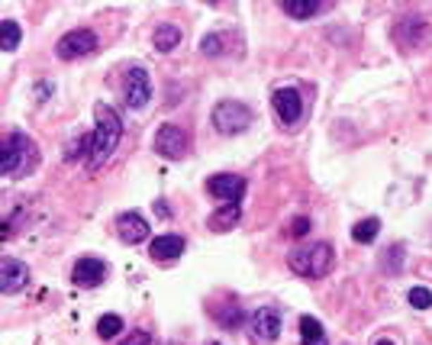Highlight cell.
Instances as JSON below:
<instances>
[{
    "label": "cell",
    "mask_w": 432,
    "mask_h": 345,
    "mask_svg": "<svg viewBox=\"0 0 432 345\" xmlns=\"http://www.w3.org/2000/svg\"><path fill=\"white\" fill-rule=\"evenodd\" d=\"M94 116H97V130H94V136H91V168H97V165H104V161L113 155V149L120 146L123 123H120V116H116V110H110L106 104H97V107H94Z\"/></svg>",
    "instance_id": "cell-1"
},
{
    "label": "cell",
    "mask_w": 432,
    "mask_h": 345,
    "mask_svg": "<svg viewBox=\"0 0 432 345\" xmlns=\"http://www.w3.org/2000/svg\"><path fill=\"white\" fill-rule=\"evenodd\" d=\"M39 165V149L32 139H26L23 132H10L0 152V171L7 177H26L30 171H36Z\"/></svg>",
    "instance_id": "cell-2"
},
{
    "label": "cell",
    "mask_w": 432,
    "mask_h": 345,
    "mask_svg": "<svg viewBox=\"0 0 432 345\" xmlns=\"http://www.w3.org/2000/svg\"><path fill=\"white\" fill-rule=\"evenodd\" d=\"M333 261H335L333 246H326V242H313V246L297 249V252L290 255V268H294L300 277H323V275L333 271Z\"/></svg>",
    "instance_id": "cell-3"
},
{
    "label": "cell",
    "mask_w": 432,
    "mask_h": 345,
    "mask_svg": "<svg viewBox=\"0 0 432 345\" xmlns=\"http://www.w3.org/2000/svg\"><path fill=\"white\" fill-rule=\"evenodd\" d=\"M213 126L223 136H235V132H245L252 126V110L239 100H223L213 110Z\"/></svg>",
    "instance_id": "cell-4"
},
{
    "label": "cell",
    "mask_w": 432,
    "mask_h": 345,
    "mask_svg": "<svg viewBox=\"0 0 432 345\" xmlns=\"http://www.w3.org/2000/svg\"><path fill=\"white\" fill-rule=\"evenodd\" d=\"M187 149H190V136L175 123H165L159 130V136H155V152H159L161 158L178 161L187 155Z\"/></svg>",
    "instance_id": "cell-5"
},
{
    "label": "cell",
    "mask_w": 432,
    "mask_h": 345,
    "mask_svg": "<svg viewBox=\"0 0 432 345\" xmlns=\"http://www.w3.org/2000/svg\"><path fill=\"white\" fill-rule=\"evenodd\" d=\"M123 97H126L129 110H145L149 107V100H152V77H149V71L145 68H129Z\"/></svg>",
    "instance_id": "cell-6"
},
{
    "label": "cell",
    "mask_w": 432,
    "mask_h": 345,
    "mask_svg": "<svg viewBox=\"0 0 432 345\" xmlns=\"http://www.w3.org/2000/svg\"><path fill=\"white\" fill-rule=\"evenodd\" d=\"M97 49V36L91 30H71L58 39V46H55V55L71 62V58H81V55H91Z\"/></svg>",
    "instance_id": "cell-7"
},
{
    "label": "cell",
    "mask_w": 432,
    "mask_h": 345,
    "mask_svg": "<svg viewBox=\"0 0 432 345\" xmlns=\"http://www.w3.org/2000/svg\"><path fill=\"white\" fill-rule=\"evenodd\" d=\"M271 107H274V116H278L284 126H294L304 113V97L297 87H278L271 94Z\"/></svg>",
    "instance_id": "cell-8"
},
{
    "label": "cell",
    "mask_w": 432,
    "mask_h": 345,
    "mask_svg": "<svg viewBox=\"0 0 432 345\" xmlns=\"http://www.w3.org/2000/svg\"><path fill=\"white\" fill-rule=\"evenodd\" d=\"M206 191L213 194V197L226 200V203H239L245 194V177L239 175H213L210 181H206Z\"/></svg>",
    "instance_id": "cell-9"
},
{
    "label": "cell",
    "mask_w": 432,
    "mask_h": 345,
    "mask_svg": "<svg viewBox=\"0 0 432 345\" xmlns=\"http://www.w3.org/2000/svg\"><path fill=\"white\" fill-rule=\"evenodd\" d=\"M249 332L255 342H274L280 336V316L274 310H255L249 320Z\"/></svg>",
    "instance_id": "cell-10"
},
{
    "label": "cell",
    "mask_w": 432,
    "mask_h": 345,
    "mask_svg": "<svg viewBox=\"0 0 432 345\" xmlns=\"http://www.w3.org/2000/svg\"><path fill=\"white\" fill-rule=\"evenodd\" d=\"M30 284V268L20 258H4L0 265V287L4 294H20Z\"/></svg>",
    "instance_id": "cell-11"
},
{
    "label": "cell",
    "mask_w": 432,
    "mask_h": 345,
    "mask_svg": "<svg viewBox=\"0 0 432 345\" xmlns=\"http://www.w3.org/2000/svg\"><path fill=\"white\" fill-rule=\"evenodd\" d=\"M116 232H120V239L129 242V246H139V242H145V239L152 236V232H149V222H145L139 213H120L116 216Z\"/></svg>",
    "instance_id": "cell-12"
},
{
    "label": "cell",
    "mask_w": 432,
    "mask_h": 345,
    "mask_svg": "<svg viewBox=\"0 0 432 345\" xmlns=\"http://www.w3.org/2000/svg\"><path fill=\"white\" fill-rule=\"evenodd\" d=\"M104 277H106V265L100 258H81L75 265V271H71V281L78 287H97Z\"/></svg>",
    "instance_id": "cell-13"
},
{
    "label": "cell",
    "mask_w": 432,
    "mask_h": 345,
    "mask_svg": "<svg viewBox=\"0 0 432 345\" xmlns=\"http://www.w3.org/2000/svg\"><path fill=\"white\" fill-rule=\"evenodd\" d=\"M149 252H152L155 261H175V258H181V255H184V236H178V232H165V236L152 239Z\"/></svg>",
    "instance_id": "cell-14"
},
{
    "label": "cell",
    "mask_w": 432,
    "mask_h": 345,
    "mask_svg": "<svg viewBox=\"0 0 432 345\" xmlns=\"http://www.w3.org/2000/svg\"><path fill=\"white\" fill-rule=\"evenodd\" d=\"M242 220V210H239V203H226V207L213 210L210 213V230L213 232H229L235 230V222Z\"/></svg>",
    "instance_id": "cell-15"
},
{
    "label": "cell",
    "mask_w": 432,
    "mask_h": 345,
    "mask_svg": "<svg viewBox=\"0 0 432 345\" xmlns=\"http://www.w3.org/2000/svg\"><path fill=\"white\" fill-rule=\"evenodd\" d=\"M280 7H284L288 16H294V20H310V16L326 10V0H284Z\"/></svg>",
    "instance_id": "cell-16"
},
{
    "label": "cell",
    "mask_w": 432,
    "mask_h": 345,
    "mask_svg": "<svg viewBox=\"0 0 432 345\" xmlns=\"http://www.w3.org/2000/svg\"><path fill=\"white\" fill-rule=\"evenodd\" d=\"M300 339H304V345H326L323 322L313 320V316H300Z\"/></svg>",
    "instance_id": "cell-17"
},
{
    "label": "cell",
    "mask_w": 432,
    "mask_h": 345,
    "mask_svg": "<svg viewBox=\"0 0 432 345\" xmlns=\"http://www.w3.org/2000/svg\"><path fill=\"white\" fill-rule=\"evenodd\" d=\"M378 232H381V220H378V216H368V220L355 222V230H352V239H355L358 246H371L374 239H378Z\"/></svg>",
    "instance_id": "cell-18"
},
{
    "label": "cell",
    "mask_w": 432,
    "mask_h": 345,
    "mask_svg": "<svg viewBox=\"0 0 432 345\" xmlns=\"http://www.w3.org/2000/svg\"><path fill=\"white\" fill-rule=\"evenodd\" d=\"M178 42H181V30H178L175 23H165L155 30V49H159V52H171Z\"/></svg>",
    "instance_id": "cell-19"
},
{
    "label": "cell",
    "mask_w": 432,
    "mask_h": 345,
    "mask_svg": "<svg viewBox=\"0 0 432 345\" xmlns=\"http://www.w3.org/2000/svg\"><path fill=\"white\" fill-rule=\"evenodd\" d=\"M0 46H4V52H13L16 46H20V36H23V32H20V23H16V20H4V26H0Z\"/></svg>",
    "instance_id": "cell-20"
},
{
    "label": "cell",
    "mask_w": 432,
    "mask_h": 345,
    "mask_svg": "<svg viewBox=\"0 0 432 345\" xmlns=\"http://www.w3.org/2000/svg\"><path fill=\"white\" fill-rule=\"evenodd\" d=\"M120 332H123V320L116 313H106L97 320V336L100 339H113V336H120Z\"/></svg>",
    "instance_id": "cell-21"
},
{
    "label": "cell",
    "mask_w": 432,
    "mask_h": 345,
    "mask_svg": "<svg viewBox=\"0 0 432 345\" xmlns=\"http://www.w3.org/2000/svg\"><path fill=\"white\" fill-rule=\"evenodd\" d=\"M409 303H413L416 310H429L432 307V291L429 287H413V291H409Z\"/></svg>",
    "instance_id": "cell-22"
},
{
    "label": "cell",
    "mask_w": 432,
    "mask_h": 345,
    "mask_svg": "<svg viewBox=\"0 0 432 345\" xmlns=\"http://www.w3.org/2000/svg\"><path fill=\"white\" fill-rule=\"evenodd\" d=\"M200 52H204V55H220L223 52V39L216 36V32L204 36V39H200Z\"/></svg>",
    "instance_id": "cell-23"
},
{
    "label": "cell",
    "mask_w": 432,
    "mask_h": 345,
    "mask_svg": "<svg viewBox=\"0 0 432 345\" xmlns=\"http://www.w3.org/2000/svg\"><path fill=\"white\" fill-rule=\"evenodd\" d=\"M120 345H152V336L139 330V332H132V336H126V339H123Z\"/></svg>",
    "instance_id": "cell-24"
},
{
    "label": "cell",
    "mask_w": 432,
    "mask_h": 345,
    "mask_svg": "<svg viewBox=\"0 0 432 345\" xmlns=\"http://www.w3.org/2000/svg\"><path fill=\"white\" fill-rule=\"evenodd\" d=\"M290 232H294V236H307V232H310V220H297Z\"/></svg>",
    "instance_id": "cell-25"
},
{
    "label": "cell",
    "mask_w": 432,
    "mask_h": 345,
    "mask_svg": "<svg viewBox=\"0 0 432 345\" xmlns=\"http://www.w3.org/2000/svg\"><path fill=\"white\" fill-rule=\"evenodd\" d=\"M378 345H394V342H390V339H381V342Z\"/></svg>",
    "instance_id": "cell-26"
},
{
    "label": "cell",
    "mask_w": 432,
    "mask_h": 345,
    "mask_svg": "<svg viewBox=\"0 0 432 345\" xmlns=\"http://www.w3.org/2000/svg\"><path fill=\"white\" fill-rule=\"evenodd\" d=\"M213 345H220V342H213Z\"/></svg>",
    "instance_id": "cell-27"
}]
</instances>
